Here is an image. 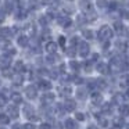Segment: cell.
<instances>
[{"label":"cell","instance_id":"obj_1","mask_svg":"<svg viewBox=\"0 0 129 129\" xmlns=\"http://www.w3.org/2000/svg\"><path fill=\"white\" fill-rule=\"evenodd\" d=\"M22 115L26 118V119H31V121H36L39 119V117L36 115V110H35V107L32 106V104H24L22 107Z\"/></svg>","mask_w":129,"mask_h":129},{"label":"cell","instance_id":"obj_2","mask_svg":"<svg viewBox=\"0 0 129 129\" xmlns=\"http://www.w3.org/2000/svg\"><path fill=\"white\" fill-rule=\"evenodd\" d=\"M24 94L28 100H36L38 96H39V89L36 87V85H26L25 89H24Z\"/></svg>","mask_w":129,"mask_h":129},{"label":"cell","instance_id":"obj_3","mask_svg":"<svg viewBox=\"0 0 129 129\" xmlns=\"http://www.w3.org/2000/svg\"><path fill=\"white\" fill-rule=\"evenodd\" d=\"M6 114L9 115L11 119H17L18 117H20V107L17 106V104H9V106H6Z\"/></svg>","mask_w":129,"mask_h":129},{"label":"cell","instance_id":"obj_4","mask_svg":"<svg viewBox=\"0 0 129 129\" xmlns=\"http://www.w3.org/2000/svg\"><path fill=\"white\" fill-rule=\"evenodd\" d=\"M97 36H99V39H100V40H108V39H111V38H112L111 28H110V26H107V25L101 26V28L99 29Z\"/></svg>","mask_w":129,"mask_h":129},{"label":"cell","instance_id":"obj_5","mask_svg":"<svg viewBox=\"0 0 129 129\" xmlns=\"http://www.w3.org/2000/svg\"><path fill=\"white\" fill-rule=\"evenodd\" d=\"M36 87L40 90H45V92H49L51 89V82L46 78H38L36 81Z\"/></svg>","mask_w":129,"mask_h":129},{"label":"cell","instance_id":"obj_6","mask_svg":"<svg viewBox=\"0 0 129 129\" xmlns=\"http://www.w3.org/2000/svg\"><path fill=\"white\" fill-rule=\"evenodd\" d=\"M53 101H54V94L53 93L45 92L42 96H40V104H43V106H51Z\"/></svg>","mask_w":129,"mask_h":129},{"label":"cell","instance_id":"obj_7","mask_svg":"<svg viewBox=\"0 0 129 129\" xmlns=\"http://www.w3.org/2000/svg\"><path fill=\"white\" fill-rule=\"evenodd\" d=\"M13 71H14V74H24V72H26V65H25V62L21 61V60L15 61L14 65H13Z\"/></svg>","mask_w":129,"mask_h":129},{"label":"cell","instance_id":"obj_8","mask_svg":"<svg viewBox=\"0 0 129 129\" xmlns=\"http://www.w3.org/2000/svg\"><path fill=\"white\" fill-rule=\"evenodd\" d=\"M10 67H11V57L7 54L0 56V70H7Z\"/></svg>","mask_w":129,"mask_h":129},{"label":"cell","instance_id":"obj_9","mask_svg":"<svg viewBox=\"0 0 129 129\" xmlns=\"http://www.w3.org/2000/svg\"><path fill=\"white\" fill-rule=\"evenodd\" d=\"M78 51L82 57L87 56V54H89V45L85 43V42H79L78 43Z\"/></svg>","mask_w":129,"mask_h":129},{"label":"cell","instance_id":"obj_10","mask_svg":"<svg viewBox=\"0 0 129 129\" xmlns=\"http://www.w3.org/2000/svg\"><path fill=\"white\" fill-rule=\"evenodd\" d=\"M13 35H14L13 28H2L0 29V36L3 38V39H6V40H9L10 38H13Z\"/></svg>","mask_w":129,"mask_h":129},{"label":"cell","instance_id":"obj_11","mask_svg":"<svg viewBox=\"0 0 129 129\" xmlns=\"http://www.w3.org/2000/svg\"><path fill=\"white\" fill-rule=\"evenodd\" d=\"M10 100H11L13 104H17V106H20V104L22 103V96H21V93H18V92H11Z\"/></svg>","mask_w":129,"mask_h":129},{"label":"cell","instance_id":"obj_12","mask_svg":"<svg viewBox=\"0 0 129 129\" xmlns=\"http://www.w3.org/2000/svg\"><path fill=\"white\" fill-rule=\"evenodd\" d=\"M17 43L21 47H26V46H29V38L26 35H20L17 38Z\"/></svg>","mask_w":129,"mask_h":129},{"label":"cell","instance_id":"obj_13","mask_svg":"<svg viewBox=\"0 0 129 129\" xmlns=\"http://www.w3.org/2000/svg\"><path fill=\"white\" fill-rule=\"evenodd\" d=\"M45 50L47 51L49 54H54L57 51V43H54V42H51V40H49L47 43H46V46H45Z\"/></svg>","mask_w":129,"mask_h":129},{"label":"cell","instance_id":"obj_14","mask_svg":"<svg viewBox=\"0 0 129 129\" xmlns=\"http://www.w3.org/2000/svg\"><path fill=\"white\" fill-rule=\"evenodd\" d=\"M57 22H58L61 26H64V28H68V26L72 24V21H71L70 18L67 17V15H62V17H58V18H57Z\"/></svg>","mask_w":129,"mask_h":129},{"label":"cell","instance_id":"obj_15","mask_svg":"<svg viewBox=\"0 0 129 129\" xmlns=\"http://www.w3.org/2000/svg\"><path fill=\"white\" fill-rule=\"evenodd\" d=\"M81 9L85 13H92L93 11V6L87 2V0H81Z\"/></svg>","mask_w":129,"mask_h":129},{"label":"cell","instance_id":"obj_16","mask_svg":"<svg viewBox=\"0 0 129 129\" xmlns=\"http://www.w3.org/2000/svg\"><path fill=\"white\" fill-rule=\"evenodd\" d=\"M11 118L6 114V112H0V126H6L7 123H10Z\"/></svg>","mask_w":129,"mask_h":129},{"label":"cell","instance_id":"obj_17","mask_svg":"<svg viewBox=\"0 0 129 129\" xmlns=\"http://www.w3.org/2000/svg\"><path fill=\"white\" fill-rule=\"evenodd\" d=\"M64 126H65V129H76V128H78V123H76L74 119L68 118V119H65Z\"/></svg>","mask_w":129,"mask_h":129},{"label":"cell","instance_id":"obj_18","mask_svg":"<svg viewBox=\"0 0 129 129\" xmlns=\"http://www.w3.org/2000/svg\"><path fill=\"white\" fill-rule=\"evenodd\" d=\"M58 93H60V94H62L64 97H68V96L71 94V87H68L67 85H62V86L58 89Z\"/></svg>","mask_w":129,"mask_h":129},{"label":"cell","instance_id":"obj_19","mask_svg":"<svg viewBox=\"0 0 129 129\" xmlns=\"http://www.w3.org/2000/svg\"><path fill=\"white\" fill-rule=\"evenodd\" d=\"M64 107H65V110H67V111H72V110L75 108V103H74L71 99H67V100H65V103H64Z\"/></svg>","mask_w":129,"mask_h":129},{"label":"cell","instance_id":"obj_20","mask_svg":"<svg viewBox=\"0 0 129 129\" xmlns=\"http://www.w3.org/2000/svg\"><path fill=\"white\" fill-rule=\"evenodd\" d=\"M39 6H40V3L38 0H29L28 2V9L29 10H36V9H39Z\"/></svg>","mask_w":129,"mask_h":129},{"label":"cell","instance_id":"obj_21","mask_svg":"<svg viewBox=\"0 0 129 129\" xmlns=\"http://www.w3.org/2000/svg\"><path fill=\"white\" fill-rule=\"evenodd\" d=\"M57 60H58V56H57L56 53H54V54H49V56L46 57V62H49V64H54Z\"/></svg>","mask_w":129,"mask_h":129},{"label":"cell","instance_id":"obj_22","mask_svg":"<svg viewBox=\"0 0 129 129\" xmlns=\"http://www.w3.org/2000/svg\"><path fill=\"white\" fill-rule=\"evenodd\" d=\"M114 26H115V31H117V32H118V34H119V35L125 32V26H123V25H122V24H121V22H118V21H117V22L114 24Z\"/></svg>","mask_w":129,"mask_h":129},{"label":"cell","instance_id":"obj_23","mask_svg":"<svg viewBox=\"0 0 129 129\" xmlns=\"http://www.w3.org/2000/svg\"><path fill=\"white\" fill-rule=\"evenodd\" d=\"M49 21H50V18H49L47 15H40V17H39V24L42 26H46L49 24Z\"/></svg>","mask_w":129,"mask_h":129},{"label":"cell","instance_id":"obj_24","mask_svg":"<svg viewBox=\"0 0 129 129\" xmlns=\"http://www.w3.org/2000/svg\"><path fill=\"white\" fill-rule=\"evenodd\" d=\"M22 129H36V125L34 122H26L22 125Z\"/></svg>","mask_w":129,"mask_h":129},{"label":"cell","instance_id":"obj_25","mask_svg":"<svg viewBox=\"0 0 129 129\" xmlns=\"http://www.w3.org/2000/svg\"><path fill=\"white\" fill-rule=\"evenodd\" d=\"M119 111H121V114H123V115H129V107L128 106H121Z\"/></svg>","mask_w":129,"mask_h":129},{"label":"cell","instance_id":"obj_26","mask_svg":"<svg viewBox=\"0 0 129 129\" xmlns=\"http://www.w3.org/2000/svg\"><path fill=\"white\" fill-rule=\"evenodd\" d=\"M83 36H86L87 39H93V32L89 29H83Z\"/></svg>","mask_w":129,"mask_h":129},{"label":"cell","instance_id":"obj_27","mask_svg":"<svg viewBox=\"0 0 129 129\" xmlns=\"http://www.w3.org/2000/svg\"><path fill=\"white\" fill-rule=\"evenodd\" d=\"M70 67L72 68L74 71H78V70H79V64H78L76 61H71V62H70Z\"/></svg>","mask_w":129,"mask_h":129},{"label":"cell","instance_id":"obj_28","mask_svg":"<svg viewBox=\"0 0 129 129\" xmlns=\"http://www.w3.org/2000/svg\"><path fill=\"white\" fill-rule=\"evenodd\" d=\"M39 129H51V125L49 122H43L39 125Z\"/></svg>","mask_w":129,"mask_h":129},{"label":"cell","instance_id":"obj_29","mask_svg":"<svg viewBox=\"0 0 129 129\" xmlns=\"http://www.w3.org/2000/svg\"><path fill=\"white\" fill-rule=\"evenodd\" d=\"M97 6L100 7V9H104V7L107 6V0H97Z\"/></svg>","mask_w":129,"mask_h":129},{"label":"cell","instance_id":"obj_30","mask_svg":"<svg viewBox=\"0 0 129 129\" xmlns=\"http://www.w3.org/2000/svg\"><path fill=\"white\" fill-rule=\"evenodd\" d=\"M4 20H6V13L3 10H0V24L4 22Z\"/></svg>","mask_w":129,"mask_h":129},{"label":"cell","instance_id":"obj_31","mask_svg":"<svg viewBox=\"0 0 129 129\" xmlns=\"http://www.w3.org/2000/svg\"><path fill=\"white\" fill-rule=\"evenodd\" d=\"M11 129H22V125H21V123H18V122H15V123H13Z\"/></svg>","mask_w":129,"mask_h":129},{"label":"cell","instance_id":"obj_32","mask_svg":"<svg viewBox=\"0 0 129 129\" xmlns=\"http://www.w3.org/2000/svg\"><path fill=\"white\" fill-rule=\"evenodd\" d=\"M58 45H60V46H64V45H65V38H64V36H60V38H58Z\"/></svg>","mask_w":129,"mask_h":129},{"label":"cell","instance_id":"obj_33","mask_svg":"<svg viewBox=\"0 0 129 129\" xmlns=\"http://www.w3.org/2000/svg\"><path fill=\"white\" fill-rule=\"evenodd\" d=\"M117 7H118V3H117V2H111V3H110V9H111V10H115Z\"/></svg>","mask_w":129,"mask_h":129},{"label":"cell","instance_id":"obj_34","mask_svg":"<svg viewBox=\"0 0 129 129\" xmlns=\"http://www.w3.org/2000/svg\"><path fill=\"white\" fill-rule=\"evenodd\" d=\"M76 118H78L79 121H82V119H85V115L82 114V112H78V114H76Z\"/></svg>","mask_w":129,"mask_h":129},{"label":"cell","instance_id":"obj_35","mask_svg":"<svg viewBox=\"0 0 129 129\" xmlns=\"http://www.w3.org/2000/svg\"><path fill=\"white\" fill-rule=\"evenodd\" d=\"M87 129H97V128H94V126H89Z\"/></svg>","mask_w":129,"mask_h":129},{"label":"cell","instance_id":"obj_36","mask_svg":"<svg viewBox=\"0 0 129 129\" xmlns=\"http://www.w3.org/2000/svg\"><path fill=\"white\" fill-rule=\"evenodd\" d=\"M0 87H2V75H0Z\"/></svg>","mask_w":129,"mask_h":129},{"label":"cell","instance_id":"obj_37","mask_svg":"<svg viewBox=\"0 0 129 129\" xmlns=\"http://www.w3.org/2000/svg\"><path fill=\"white\" fill-rule=\"evenodd\" d=\"M0 129H7V128H4V126H0Z\"/></svg>","mask_w":129,"mask_h":129},{"label":"cell","instance_id":"obj_38","mask_svg":"<svg viewBox=\"0 0 129 129\" xmlns=\"http://www.w3.org/2000/svg\"><path fill=\"white\" fill-rule=\"evenodd\" d=\"M128 129H129V125H128Z\"/></svg>","mask_w":129,"mask_h":129},{"label":"cell","instance_id":"obj_39","mask_svg":"<svg viewBox=\"0 0 129 129\" xmlns=\"http://www.w3.org/2000/svg\"><path fill=\"white\" fill-rule=\"evenodd\" d=\"M128 94H129V92H128Z\"/></svg>","mask_w":129,"mask_h":129}]
</instances>
